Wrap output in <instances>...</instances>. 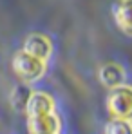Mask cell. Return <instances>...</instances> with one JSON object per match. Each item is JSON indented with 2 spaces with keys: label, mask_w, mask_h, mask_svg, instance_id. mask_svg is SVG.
Returning <instances> with one entry per match:
<instances>
[{
  "label": "cell",
  "mask_w": 132,
  "mask_h": 134,
  "mask_svg": "<svg viewBox=\"0 0 132 134\" xmlns=\"http://www.w3.org/2000/svg\"><path fill=\"white\" fill-rule=\"evenodd\" d=\"M13 71L22 80V83H31V82H36L44 76L45 62L24 53V51H18L13 58Z\"/></svg>",
  "instance_id": "6da1fadb"
},
{
  "label": "cell",
  "mask_w": 132,
  "mask_h": 134,
  "mask_svg": "<svg viewBox=\"0 0 132 134\" xmlns=\"http://www.w3.org/2000/svg\"><path fill=\"white\" fill-rule=\"evenodd\" d=\"M107 109L112 118L129 120L132 116V91L129 85H119L110 89L107 98Z\"/></svg>",
  "instance_id": "7a4b0ae2"
},
{
  "label": "cell",
  "mask_w": 132,
  "mask_h": 134,
  "mask_svg": "<svg viewBox=\"0 0 132 134\" xmlns=\"http://www.w3.org/2000/svg\"><path fill=\"white\" fill-rule=\"evenodd\" d=\"M24 53L38 58L45 62L49 56H51V51H53V45H51V40L44 36V35H31L25 38V44H24Z\"/></svg>",
  "instance_id": "3957f363"
},
{
  "label": "cell",
  "mask_w": 132,
  "mask_h": 134,
  "mask_svg": "<svg viewBox=\"0 0 132 134\" xmlns=\"http://www.w3.org/2000/svg\"><path fill=\"white\" fill-rule=\"evenodd\" d=\"M27 129H29V134H58L60 132V118L54 112L45 114V116L29 118Z\"/></svg>",
  "instance_id": "277c9868"
},
{
  "label": "cell",
  "mask_w": 132,
  "mask_h": 134,
  "mask_svg": "<svg viewBox=\"0 0 132 134\" xmlns=\"http://www.w3.org/2000/svg\"><path fill=\"white\" fill-rule=\"evenodd\" d=\"M51 112H54V100L45 92H33L27 102L25 114L29 118H36V116H45Z\"/></svg>",
  "instance_id": "5b68a950"
},
{
  "label": "cell",
  "mask_w": 132,
  "mask_h": 134,
  "mask_svg": "<svg viewBox=\"0 0 132 134\" xmlns=\"http://www.w3.org/2000/svg\"><path fill=\"white\" fill-rule=\"evenodd\" d=\"M130 4L132 0H116L114 4V18L118 27L125 33V35H130L132 33V13H130Z\"/></svg>",
  "instance_id": "8992f818"
},
{
  "label": "cell",
  "mask_w": 132,
  "mask_h": 134,
  "mask_svg": "<svg viewBox=\"0 0 132 134\" xmlns=\"http://www.w3.org/2000/svg\"><path fill=\"white\" fill-rule=\"evenodd\" d=\"M100 80L109 89L119 87V85H123L125 71L121 69V65H118V64H107V65H103L100 69Z\"/></svg>",
  "instance_id": "52a82bcc"
},
{
  "label": "cell",
  "mask_w": 132,
  "mask_h": 134,
  "mask_svg": "<svg viewBox=\"0 0 132 134\" xmlns=\"http://www.w3.org/2000/svg\"><path fill=\"white\" fill-rule=\"evenodd\" d=\"M31 94H33V89L27 83L16 85L13 89V92H11V96H9V102H11L13 109L18 112H25V107H27V102H29Z\"/></svg>",
  "instance_id": "ba28073f"
},
{
  "label": "cell",
  "mask_w": 132,
  "mask_h": 134,
  "mask_svg": "<svg viewBox=\"0 0 132 134\" xmlns=\"http://www.w3.org/2000/svg\"><path fill=\"white\" fill-rule=\"evenodd\" d=\"M105 134H132V127L129 120L112 118L105 123Z\"/></svg>",
  "instance_id": "9c48e42d"
}]
</instances>
